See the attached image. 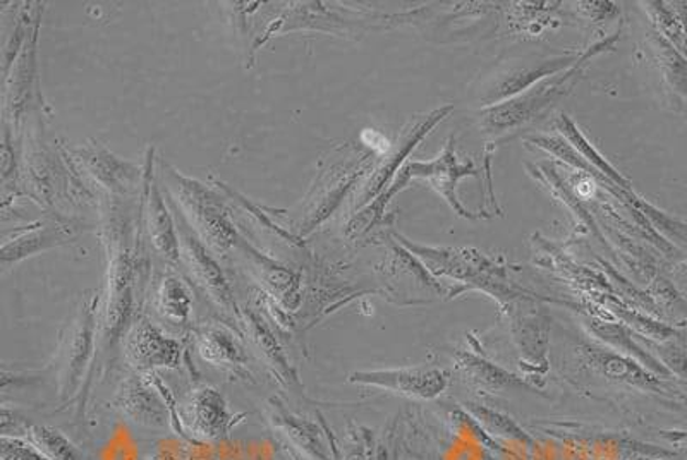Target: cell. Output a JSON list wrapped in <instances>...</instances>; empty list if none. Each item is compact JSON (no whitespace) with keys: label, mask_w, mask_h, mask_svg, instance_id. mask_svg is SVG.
Masks as SVG:
<instances>
[{"label":"cell","mask_w":687,"mask_h":460,"mask_svg":"<svg viewBox=\"0 0 687 460\" xmlns=\"http://www.w3.org/2000/svg\"><path fill=\"white\" fill-rule=\"evenodd\" d=\"M128 361L142 371L176 368L181 361V346L146 318H137L122 338Z\"/></svg>","instance_id":"cell-6"},{"label":"cell","mask_w":687,"mask_h":460,"mask_svg":"<svg viewBox=\"0 0 687 460\" xmlns=\"http://www.w3.org/2000/svg\"><path fill=\"white\" fill-rule=\"evenodd\" d=\"M197 350L200 358L213 367L234 368L240 371L246 362V356L237 346L236 338L222 328H201L197 334Z\"/></svg>","instance_id":"cell-13"},{"label":"cell","mask_w":687,"mask_h":460,"mask_svg":"<svg viewBox=\"0 0 687 460\" xmlns=\"http://www.w3.org/2000/svg\"><path fill=\"white\" fill-rule=\"evenodd\" d=\"M677 11H679L680 20H683V24H684V35H686V51H684V57H687V9H686V5H680V8H677Z\"/></svg>","instance_id":"cell-20"},{"label":"cell","mask_w":687,"mask_h":460,"mask_svg":"<svg viewBox=\"0 0 687 460\" xmlns=\"http://www.w3.org/2000/svg\"><path fill=\"white\" fill-rule=\"evenodd\" d=\"M237 249L246 258L247 265L252 267L253 276L267 289L268 294L274 295L286 310H296L299 306L301 279L298 273L291 272L282 265L275 263L268 256L255 251L243 239L240 240Z\"/></svg>","instance_id":"cell-8"},{"label":"cell","mask_w":687,"mask_h":460,"mask_svg":"<svg viewBox=\"0 0 687 460\" xmlns=\"http://www.w3.org/2000/svg\"><path fill=\"white\" fill-rule=\"evenodd\" d=\"M170 203L181 212L186 224L192 228L210 251L225 255L229 249L237 248L241 237L234 225L228 221L224 210L215 198L200 184L186 179L176 170L167 172Z\"/></svg>","instance_id":"cell-2"},{"label":"cell","mask_w":687,"mask_h":460,"mask_svg":"<svg viewBox=\"0 0 687 460\" xmlns=\"http://www.w3.org/2000/svg\"><path fill=\"white\" fill-rule=\"evenodd\" d=\"M152 167H146L143 178V200L140 205V225L146 231L149 245L164 258L167 263L174 265L181 258V246L177 236L176 218L167 210L160 189L154 178Z\"/></svg>","instance_id":"cell-5"},{"label":"cell","mask_w":687,"mask_h":460,"mask_svg":"<svg viewBox=\"0 0 687 460\" xmlns=\"http://www.w3.org/2000/svg\"><path fill=\"white\" fill-rule=\"evenodd\" d=\"M14 438H21V440L33 445L48 460H82L78 450L73 447L71 441L64 437L63 433L47 428V426L21 423Z\"/></svg>","instance_id":"cell-15"},{"label":"cell","mask_w":687,"mask_h":460,"mask_svg":"<svg viewBox=\"0 0 687 460\" xmlns=\"http://www.w3.org/2000/svg\"><path fill=\"white\" fill-rule=\"evenodd\" d=\"M115 409L130 422L146 428H164L167 425V409L148 382L140 377H131L122 383L114 399Z\"/></svg>","instance_id":"cell-10"},{"label":"cell","mask_w":687,"mask_h":460,"mask_svg":"<svg viewBox=\"0 0 687 460\" xmlns=\"http://www.w3.org/2000/svg\"><path fill=\"white\" fill-rule=\"evenodd\" d=\"M567 79H569V76H562V78L555 79V81L540 85V87L534 88L530 93L522 94L519 99L511 100V102L503 103L500 106H494L485 114L487 115L488 130L503 131L528 123L530 119L542 112L546 105H550L552 100H555V97H558L564 91V85H566Z\"/></svg>","instance_id":"cell-9"},{"label":"cell","mask_w":687,"mask_h":460,"mask_svg":"<svg viewBox=\"0 0 687 460\" xmlns=\"http://www.w3.org/2000/svg\"><path fill=\"white\" fill-rule=\"evenodd\" d=\"M99 295H88L67 328L57 356L59 368V394L71 399L81 385L87 373L95 346H97V315H99Z\"/></svg>","instance_id":"cell-3"},{"label":"cell","mask_w":687,"mask_h":460,"mask_svg":"<svg viewBox=\"0 0 687 460\" xmlns=\"http://www.w3.org/2000/svg\"><path fill=\"white\" fill-rule=\"evenodd\" d=\"M653 48H655L656 60H658L662 72H664L667 83L672 90L687 100V59L677 51L674 45L668 44L664 36L653 33Z\"/></svg>","instance_id":"cell-16"},{"label":"cell","mask_w":687,"mask_h":460,"mask_svg":"<svg viewBox=\"0 0 687 460\" xmlns=\"http://www.w3.org/2000/svg\"><path fill=\"white\" fill-rule=\"evenodd\" d=\"M2 460H48L21 438L2 437Z\"/></svg>","instance_id":"cell-19"},{"label":"cell","mask_w":687,"mask_h":460,"mask_svg":"<svg viewBox=\"0 0 687 460\" xmlns=\"http://www.w3.org/2000/svg\"><path fill=\"white\" fill-rule=\"evenodd\" d=\"M650 16L655 24L656 33L664 36L668 44L674 45L684 56L686 51V35H684V24L677 9H672L665 2H650Z\"/></svg>","instance_id":"cell-17"},{"label":"cell","mask_w":687,"mask_h":460,"mask_svg":"<svg viewBox=\"0 0 687 460\" xmlns=\"http://www.w3.org/2000/svg\"><path fill=\"white\" fill-rule=\"evenodd\" d=\"M107 243H109V273H107V301L103 307L102 340L103 346L114 343L124 328L130 327L134 303V283L137 282V248L133 240V224L126 215L121 216L119 206H109L107 222Z\"/></svg>","instance_id":"cell-1"},{"label":"cell","mask_w":687,"mask_h":460,"mask_svg":"<svg viewBox=\"0 0 687 460\" xmlns=\"http://www.w3.org/2000/svg\"><path fill=\"white\" fill-rule=\"evenodd\" d=\"M75 237L73 228L63 224H38L27 231L4 239L2 243V267L9 268L27 256L45 251V249L63 246Z\"/></svg>","instance_id":"cell-11"},{"label":"cell","mask_w":687,"mask_h":460,"mask_svg":"<svg viewBox=\"0 0 687 460\" xmlns=\"http://www.w3.org/2000/svg\"><path fill=\"white\" fill-rule=\"evenodd\" d=\"M241 327H246L247 334L252 335L256 346L264 350L265 358L272 362V367H277V370H279L280 373H286V359H284L282 352H280V347L277 346V343H275L274 335H272L270 330L265 327L264 322H262L255 313H247V311H244L243 325H241Z\"/></svg>","instance_id":"cell-18"},{"label":"cell","mask_w":687,"mask_h":460,"mask_svg":"<svg viewBox=\"0 0 687 460\" xmlns=\"http://www.w3.org/2000/svg\"><path fill=\"white\" fill-rule=\"evenodd\" d=\"M176 225L179 246H181V258L195 282L209 294L210 300L224 311L225 315L243 325V313L237 310L231 285H229L228 279L210 253L209 246L204 245L203 240L192 233L181 213L176 216Z\"/></svg>","instance_id":"cell-4"},{"label":"cell","mask_w":687,"mask_h":460,"mask_svg":"<svg viewBox=\"0 0 687 460\" xmlns=\"http://www.w3.org/2000/svg\"><path fill=\"white\" fill-rule=\"evenodd\" d=\"M186 422L191 431L204 440H217V438L228 435L229 429L234 425V416L229 411L224 397L210 389L192 390L188 405H186Z\"/></svg>","instance_id":"cell-7"},{"label":"cell","mask_w":687,"mask_h":460,"mask_svg":"<svg viewBox=\"0 0 687 460\" xmlns=\"http://www.w3.org/2000/svg\"><path fill=\"white\" fill-rule=\"evenodd\" d=\"M686 227H687V225H686Z\"/></svg>","instance_id":"cell-21"},{"label":"cell","mask_w":687,"mask_h":460,"mask_svg":"<svg viewBox=\"0 0 687 460\" xmlns=\"http://www.w3.org/2000/svg\"><path fill=\"white\" fill-rule=\"evenodd\" d=\"M78 160L103 188L112 194H130L136 189L137 170L126 161L118 160L114 155L100 146L78 152Z\"/></svg>","instance_id":"cell-12"},{"label":"cell","mask_w":687,"mask_h":460,"mask_svg":"<svg viewBox=\"0 0 687 460\" xmlns=\"http://www.w3.org/2000/svg\"><path fill=\"white\" fill-rule=\"evenodd\" d=\"M155 310L162 318L177 325L189 322L192 310V295L181 277L167 273L158 280L155 291Z\"/></svg>","instance_id":"cell-14"}]
</instances>
